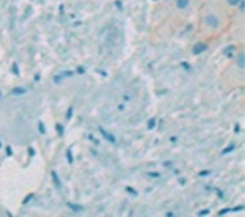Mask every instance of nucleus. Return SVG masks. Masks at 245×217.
Returning <instances> with one entry per match:
<instances>
[{
	"label": "nucleus",
	"instance_id": "obj_1",
	"mask_svg": "<svg viewBox=\"0 0 245 217\" xmlns=\"http://www.w3.org/2000/svg\"><path fill=\"white\" fill-rule=\"evenodd\" d=\"M207 48H208L207 43H204V42H197L195 46L193 47V53L195 55L202 54L203 52H206Z\"/></svg>",
	"mask_w": 245,
	"mask_h": 217
},
{
	"label": "nucleus",
	"instance_id": "obj_2",
	"mask_svg": "<svg viewBox=\"0 0 245 217\" xmlns=\"http://www.w3.org/2000/svg\"><path fill=\"white\" fill-rule=\"evenodd\" d=\"M206 23H207V25H209L210 28H216V27L219 25V20H218V18H216L214 14H208V16L206 17Z\"/></svg>",
	"mask_w": 245,
	"mask_h": 217
},
{
	"label": "nucleus",
	"instance_id": "obj_3",
	"mask_svg": "<svg viewBox=\"0 0 245 217\" xmlns=\"http://www.w3.org/2000/svg\"><path fill=\"white\" fill-rule=\"evenodd\" d=\"M99 132L102 133V136L106 139V140H109V142H111V143H115L116 142V139H115V137L111 134V133H109V132H106L103 127H99Z\"/></svg>",
	"mask_w": 245,
	"mask_h": 217
},
{
	"label": "nucleus",
	"instance_id": "obj_4",
	"mask_svg": "<svg viewBox=\"0 0 245 217\" xmlns=\"http://www.w3.org/2000/svg\"><path fill=\"white\" fill-rule=\"evenodd\" d=\"M237 65L240 67V68H244L245 67V55L244 53H239L237 56Z\"/></svg>",
	"mask_w": 245,
	"mask_h": 217
},
{
	"label": "nucleus",
	"instance_id": "obj_5",
	"mask_svg": "<svg viewBox=\"0 0 245 217\" xmlns=\"http://www.w3.org/2000/svg\"><path fill=\"white\" fill-rule=\"evenodd\" d=\"M51 179H53V182H54V185L56 186V188H60V187H61V181H60V179H59L56 171H54V170L51 171Z\"/></svg>",
	"mask_w": 245,
	"mask_h": 217
},
{
	"label": "nucleus",
	"instance_id": "obj_6",
	"mask_svg": "<svg viewBox=\"0 0 245 217\" xmlns=\"http://www.w3.org/2000/svg\"><path fill=\"white\" fill-rule=\"evenodd\" d=\"M189 2H190V0H177V1H176V5H177V7H178L179 10H184V8L188 7Z\"/></svg>",
	"mask_w": 245,
	"mask_h": 217
},
{
	"label": "nucleus",
	"instance_id": "obj_7",
	"mask_svg": "<svg viewBox=\"0 0 245 217\" xmlns=\"http://www.w3.org/2000/svg\"><path fill=\"white\" fill-rule=\"evenodd\" d=\"M67 205H68V208L72 209L74 212H81V211H84V208H83L81 205H79V204H72V203H68Z\"/></svg>",
	"mask_w": 245,
	"mask_h": 217
},
{
	"label": "nucleus",
	"instance_id": "obj_8",
	"mask_svg": "<svg viewBox=\"0 0 245 217\" xmlns=\"http://www.w3.org/2000/svg\"><path fill=\"white\" fill-rule=\"evenodd\" d=\"M12 94L13 95H24V94H26V89L22 88V86H18V88H14L12 90Z\"/></svg>",
	"mask_w": 245,
	"mask_h": 217
},
{
	"label": "nucleus",
	"instance_id": "obj_9",
	"mask_svg": "<svg viewBox=\"0 0 245 217\" xmlns=\"http://www.w3.org/2000/svg\"><path fill=\"white\" fill-rule=\"evenodd\" d=\"M56 132H57V134L60 136V137H62L63 136V133H65V128H63V126L61 125V124H56Z\"/></svg>",
	"mask_w": 245,
	"mask_h": 217
},
{
	"label": "nucleus",
	"instance_id": "obj_10",
	"mask_svg": "<svg viewBox=\"0 0 245 217\" xmlns=\"http://www.w3.org/2000/svg\"><path fill=\"white\" fill-rule=\"evenodd\" d=\"M234 149H236V145H233V144H232V145H230V146H227V149H225V150H222V151H221V154H222V155H225V154H228V153H231V151H233Z\"/></svg>",
	"mask_w": 245,
	"mask_h": 217
},
{
	"label": "nucleus",
	"instance_id": "obj_11",
	"mask_svg": "<svg viewBox=\"0 0 245 217\" xmlns=\"http://www.w3.org/2000/svg\"><path fill=\"white\" fill-rule=\"evenodd\" d=\"M66 155H67V162L69 163V164H72V163H73V156H72V151H71V149L67 150Z\"/></svg>",
	"mask_w": 245,
	"mask_h": 217
},
{
	"label": "nucleus",
	"instance_id": "obj_12",
	"mask_svg": "<svg viewBox=\"0 0 245 217\" xmlns=\"http://www.w3.org/2000/svg\"><path fill=\"white\" fill-rule=\"evenodd\" d=\"M38 131H40L41 134H44V133H46V127H44V125H43L42 121L38 122Z\"/></svg>",
	"mask_w": 245,
	"mask_h": 217
},
{
	"label": "nucleus",
	"instance_id": "obj_13",
	"mask_svg": "<svg viewBox=\"0 0 245 217\" xmlns=\"http://www.w3.org/2000/svg\"><path fill=\"white\" fill-rule=\"evenodd\" d=\"M210 174V170H202V171H200L197 175L200 176V178H204V176H207V175H209Z\"/></svg>",
	"mask_w": 245,
	"mask_h": 217
},
{
	"label": "nucleus",
	"instance_id": "obj_14",
	"mask_svg": "<svg viewBox=\"0 0 245 217\" xmlns=\"http://www.w3.org/2000/svg\"><path fill=\"white\" fill-rule=\"evenodd\" d=\"M154 126H155V119H151V120L148 121V128H149V130H153Z\"/></svg>",
	"mask_w": 245,
	"mask_h": 217
},
{
	"label": "nucleus",
	"instance_id": "obj_15",
	"mask_svg": "<svg viewBox=\"0 0 245 217\" xmlns=\"http://www.w3.org/2000/svg\"><path fill=\"white\" fill-rule=\"evenodd\" d=\"M32 198H34V194H32V193L28 194V197H26V198H25V199L23 200V204H24V205H25V204H28V203H29V202H30V200H31Z\"/></svg>",
	"mask_w": 245,
	"mask_h": 217
},
{
	"label": "nucleus",
	"instance_id": "obj_16",
	"mask_svg": "<svg viewBox=\"0 0 245 217\" xmlns=\"http://www.w3.org/2000/svg\"><path fill=\"white\" fill-rule=\"evenodd\" d=\"M232 49H234V47H233V46H230V47H227V48L225 49V53H227V56H232V54H233V53L231 52Z\"/></svg>",
	"mask_w": 245,
	"mask_h": 217
},
{
	"label": "nucleus",
	"instance_id": "obj_17",
	"mask_svg": "<svg viewBox=\"0 0 245 217\" xmlns=\"http://www.w3.org/2000/svg\"><path fill=\"white\" fill-rule=\"evenodd\" d=\"M72 114H73V108H72V107H69V108L67 109V114H66L67 120H69V119L72 118Z\"/></svg>",
	"mask_w": 245,
	"mask_h": 217
},
{
	"label": "nucleus",
	"instance_id": "obj_18",
	"mask_svg": "<svg viewBox=\"0 0 245 217\" xmlns=\"http://www.w3.org/2000/svg\"><path fill=\"white\" fill-rule=\"evenodd\" d=\"M181 66H182V67H184V70H185V71H190V65H189V64H187L185 61H182V62H181Z\"/></svg>",
	"mask_w": 245,
	"mask_h": 217
},
{
	"label": "nucleus",
	"instance_id": "obj_19",
	"mask_svg": "<svg viewBox=\"0 0 245 217\" xmlns=\"http://www.w3.org/2000/svg\"><path fill=\"white\" fill-rule=\"evenodd\" d=\"M73 71H66V72H63V73H61V77H71V76H73Z\"/></svg>",
	"mask_w": 245,
	"mask_h": 217
},
{
	"label": "nucleus",
	"instance_id": "obj_20",
	"mask_svg": "<svg viewBox=\"0 0 245 217\" xmlns=\"http://www.w3.org/2000/svg\"><path fill=\"white\" fill-rule=\"evenodd\" d=\"M240 1H242V0H227V2H228L230 5H232V6H237Z\"/></svg>",
	"mask_w": 245,
	"mask_h": 217
},
{
	"label": "nucleus",
	"instance_id": "obj_21",
	"mask_svg": "<svg viewBox=\"0 0 245 217\" xmlns=\"http://www.w3.org/2000/svg\"><path fill=\"white\" fill-rule=\"evenodd\" d=\"M209 214V210L208 209H204V210H201L200 212H198V216H206V215H208Z\"/></svg>",
	"mask_w": 245,
	"mask_h": 217
},
{
	"label": "nucleus",
	"instance_id": "obj_22",
	"mask_svg": "<svg viewBox=\"0 0 245 217\" xmlns=\"http://www.w3.org/2000/svg\"><path fill=\"white\" fill-rule=\"evenodd\" d=\"M126 190H127V192H129V193H133L134 196H138V192H136V191H135L134 188H132V187H127Z\"/></svg>",
	"mask_w": 245,
	"mask_h": 217
},
{
	"label": "nucleus",
	"instance_id": "obj_23",
	"mask_svg": "<svg viewBox=\"0 0 245 217\" xmlns=\"http://www.w3.org/2000/svg\"><path fill=\"white\" fill-rule=\"evenodd\" d=\"M230 211H231V209H222V210L219 211V216H222L224 214H227V212H230Z\"/></svg>",
	"mask_w": 245,
	"mask_h": 217
},
{
	"label": "nucleus",
	"instance_id": "obj_24",
	"mask_svg": "<svg viewBox=\"0 0 245 217\" xmlns=\"http://www.w3.org/2000/svg\"><path fill=\"white\" fill-rule=\"evenodd\" d=\"M28 151H29V156H30V157L35 156V150H34L32 148H29V149H28Z\"/></svg>",
	"mask_w": 245,
	"mask_h": 217
},
{
	"label": "nucleus",
	"instance_id": "obj_25",
	"mask_svg": "<svg viewBox=\"0 0 245 217\" xmlns=\"http://www.w3.org/2000/svg\"><path fill=\"white\" fill-rule=\"evenodd\" d=\"M148 176H152V178H159V176H160V173H148Z\"/></svg>",
	"mask_w": 245,
	"mask_h": 217
},
{
	"label": "nucleus",
	"instance_id": "obj_26",
	"mask_svg": "<svg viewBox=\"0 0 245 217\" xmlns=\"http://www.w3.org/2000/svg\"><path fill=\"white\" fill-rule=\"evenodd\" d=\"M77 72H78L79 74H83V73L85 72V70H84V67H81V66H79V67L77 68Z\"/></svg>",
	"mask_w": 245,
	"mask_h": 217
},
{
	"label": "nucleus",
	"instance_id": "obj_27",
	"mask_svg": "<svg viewBox=\"0 0 245 217\" xmlns=\"http://www.w3.org/2000/svg\"><path fill=\"white\" fill-rule=\"evenodd\" d=\"M13 73H16L17 76L19 74V72H18V67H17V65H16V64H13Z\"/></svg>",
	"mask_w": 245,
	"mask_h": 217
},
{
	"label": "nucleus",
	"instance_id": "obj_28",
	"mask_svg": "<svg viewBox=\"0 0 245 217\" xmlns=\"http://www.w3.org/2000/svg\"><path fill=\"white\" fill-rule=\"evenodd\" d=\"M6 150H7V155H8V156H11V155H12V150H11V148H10V146H7V148H6Z\"/></svg>",
	"mask_w": 245,
	"mask_h": 217
},
{
	"label": "nucleus",
	"instance_id": "obj_29",
	"mask_svg": "<svg viewBox=\"0 0 245 217\" xmlns=\"http://www.w3.org/2000/svg\"><path fill=\"white\" fill-rule=\"evenodd\" d=\"M176 140H177L176 137H171V142H176Z\"/></svg>",
	"mask_w": 245,
	"mask_h": 217
},
{
	"label": "nucleus",
	"instance_id": "obj_30",
	"mask_svg": "<svg viewBox=\"0 0 245 217\" xmlns=\"http://www.w3.org/2000/svg\"><path fill=\"white\" fill-rule=\"evenodd\" d=\"M166 216H173V214H172V212H167V214H166Z\"/></svg>",
	"mask_w": 245,
	"mask_h": 217
},
{
	"label": "nucleus",
	"instance_id": "obj_31",
	"mask_svg": "<svg viewBox=\"0 0 245 217\" xmlns=\"http://www.w3.org/2000/svg\"><path fill=\"white\" fill-rule=\"evenodd\" d=\"M0 148H1V142H0Z\"/></svg>",
	"mask_w": 245,
	"mask_h": 217
},
{
	"label": "nucleus",
	"instance_id": "obj_32",
	"mask_svg": "<svg viewBox=\"0 0 245 217\" xmlns=\"http://www.w3.org/2000/svg\"><path fill=\"white\" fill-rule=\"evenodd\" d=\"M0 97H1V91H0Z\"/></svg>",
	"mask_w": 245,
	"mask_h": 217
}]
</instances>
